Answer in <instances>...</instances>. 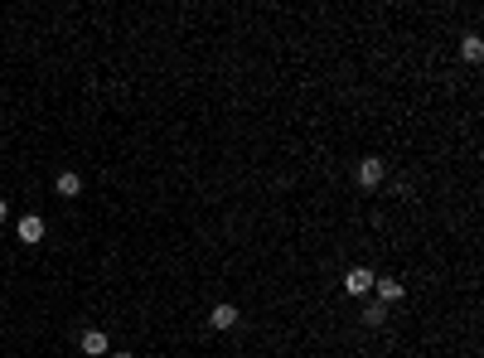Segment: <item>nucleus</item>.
<instances>
[{
  "label": "nucleus",
  "instance_id": "obj_1",
  "mask_svg": "<svg viewBox=\"0 0 484 358\" xmlns=\"http://www.w3.org/2000/svg\"><path fill=\"white\" fill-rule=\"evenodd\" d=\"M15 237H20L25 247H34V242H44V218H39V213H25V218L15 223Z\"/></svg>",
  "mask_w": 484,
  "mask_h": 358
},
{
  "label": "nucleus",
  "instance_id": "obj_2",
  "mask_svg": "<svg viewBox=\"0 0 484 358\" xmlns=\"http://www.w3.org/2000/svg\"><path fill=\"white\" fill-rule=\"evenodd\" d=\"M383 174H387V169H383L378 155H363V160H358V184H363V189H378V184H383Z\"/></svg>",
  "mask_w": 484,
  "mask_h": 358
},
{
  "label": "nucleus",
  "instance_id": "obj_3",
  "mask_svg": "<svg viewBox=\"0 0 484 358\" xmlns=\"http://www.w3.org/2000/svg\"><path fill=\"white\" fill-rule=\"evenodd\" d=\"M373 276L378 272H368V267H353V272H344V291L349 296H368L373 291Z\"/></svg>",
  "mask_w": 484,
  "mask_h": 358
},
{
  "label": "nucleus",
  "instance_id": "obj_4",
  "mask_svg": "<svg viewBox=\"0 0 484 358\" xmlns=\"http://www.w3.org/2000/svg\"><path fill=\"white\" fill-rule=\"evenodd\" d=\"M373 291H378V305L402 301V281H397V276H373Z\"/></svg>",
  "mask_w": 484,
  "mask_h": 358
},
{
  "label": "nucleus",
  "instance_id": "obj_5",
  "mask_svg": "<svg viewBox=\"0 0 484 358\" xmlns=\"http://www.w3.org/2000/svg\"><path fill=\"white\" fill-rule=\"evenodd\" d=\"M78 349H82L87 358H107V354H111V344H107V334H102V330H87V334L78 339Z\"/></svg>",
  "mask_w": 484,
  "mask_h": 358
},
{
  "label": "nucleus",
  "instance_id": "obj_6",
  "mask_svg": "<svg viewBox=\"0 0 484 358\" xmlns=\"http://www.w3.org/2000/svg\"><path fill=\"white\" fill-rule=\"evenodd\" d=\"M209 325H214V330H233V325H238V305H214V310H209Z\"/></svg>",
  "mask_w": 484,
  "mask_h": 358
},
{
  "label": "nucleus",
  "instance_id": "obj_7",
  "mask_svg": "<svg viewBox=\"0 0 484 358\" xmlns=\"http://www.w3.org/2000/svg\"><path fill=\"white\" fill-rule=\"evenodd\" d=\"M54 194H63V198H78V194H82V179L73 174V169H63V174L54 179Z\"/></svg>",
  "mask_w": 484,
  "mask_h": 358
},
{
  "label": "nucleus",
  "instance_id": "obj_8",
  "mask_svg": "<svg viewBox=\"0 0 484 358\" xmlns=\"http://www.w3.org/2000/svg\"><path fill=\"white\" fill-rule=\"evenodd\" d=\"M460 54L470 58V63H480V58H484V39H480V34H465V44H460Z\"/></svg>",
  "mask_w": 484,
  "mask_h": 358
},
{
  "label": "nucleus",
  "instance_id": "obj_9",
  "mask_svg": "<svg viewBox=\"0 0 484 358\" xmlns=\"http://www.w3.org/2000/svg\"><path fill=\"white\" fill-rule=\"evenodd\" d=\"M358 320H363V325H368V330H378V325H383V320H387V305H368V310H363V315H358Z\"/></svg>",
  "mask_w": 484,
  "mask_h": 358
},
{
  "label": "nucleus",
  "instance_id": "obj_10",
  "mask_svg": "<svg viewBox=\"0 0 484 358\" xmlns=\"http://www.w3.org/2000/svg\"><path fill=\"white\" fill-rule=\"evenodd\" d=\"M5 218H10V208H5V198H0V223H5Z\"/></svg>",
  "mask_w": 484,
  "mask_h": 358
},
{
  "label": "nucleus",
  "instance_id": "obj_11",
  "mask_svg": "<svg viewBox=\"0 0 484 358\" xmlns=\"http://www.w3.org/2000/svg\"><path fill=\"white\" fill-rule=\"evenodd\" d=\"M107 358H131V354H107Z\"/></svg>",
  "mask_w": 484,
  "mask_h": 358
}]
</instances>
